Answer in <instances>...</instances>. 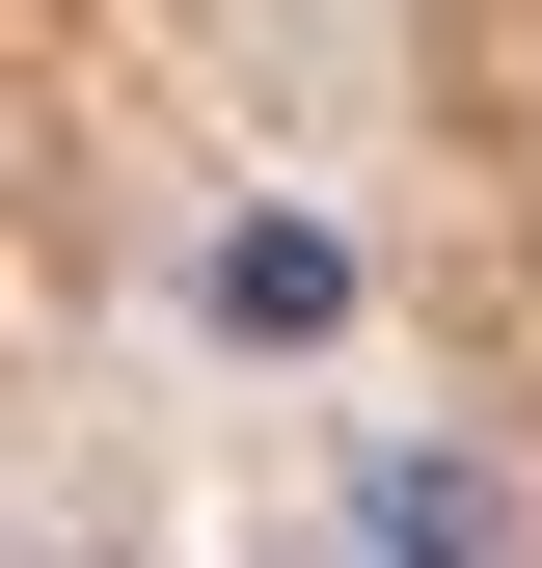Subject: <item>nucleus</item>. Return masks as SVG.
Listing matches in <instances>:
<instances>
[{"label":"nucleus","mask_w":542,"mask_h":568,"mask_svg":"<svg viewBox=\"0 0 542 568\" xmlns=\"http://www.w3.org/2000/svg\"><path fill=\"white\" fill-rule=\"evenodd\" d=\"M353 541H380V568H515V515H489L461 460H353Z\"/></svg>","instance_id":"obj_1"}]
</instances>
